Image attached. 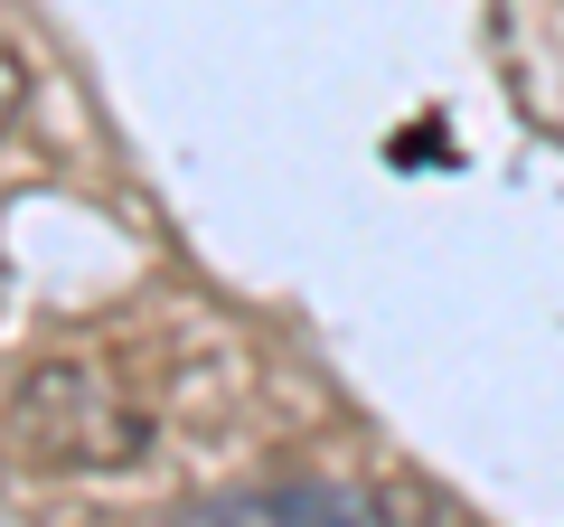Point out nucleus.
I'll return each mask as SVG.
<instances>
[{
	"instance_id": "obj_1",
	"label": "nucleus",
	"mask_w": 564,
	"mask_h": 527,
	"mask_svg": "<svg viewBox=\"0 0 564 527\" xmlns=\"http://www.w3.org/2000/svg\"><path fill=\"white\" fill-rule=\"evenodd\" d=\"M10 452L39 471H132L151 452V406L113 358H39L10 386Z\"/></svg>"
},
{
	"instance_id": "obj_2",
	"label": "nucleus",
	"mask_w": 564,
	"mask_h": 527,
	"mask_svg": "<svg viewBox=\"0 0 564 527\" xmlns=\"http://www.w3.org/2000/svg\"><path fill=\"white\" fill-rule=\"evenodd\" d=\"M20 95H29V66H20V47L0 39V132L20 122Z\"/></svg>"
}]
</instances>
